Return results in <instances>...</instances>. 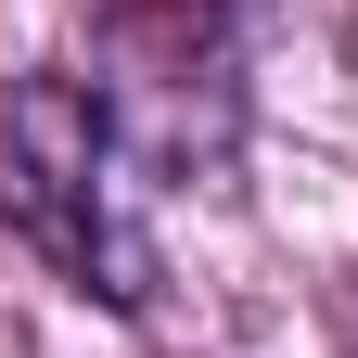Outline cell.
I'll list each match as a JSON object with an SVG mask.
<instances>
[{
    "label": "cell",
    "instance_id": "obj_1",
    "mask_svg": "<svg viewBox=\"0 0 358 358\" xmlns=\"http://www.w3.org/2000/svg\"><path fill=\"white\" fill-rule=\"evenodd\" d=\"M0 217L103 307H154L166 282L141 231V179H128V128L77 77H0Z\"/></svg>",
    "mask_w": 358,
    "mask_h": 358
}]
</instances>
